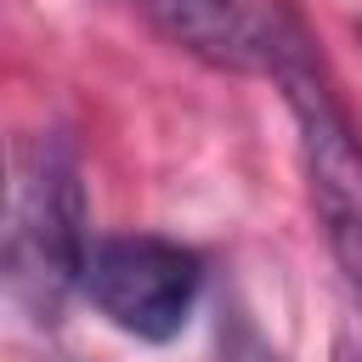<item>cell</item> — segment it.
I'll use <instances>...</instances> for the list:
<instances>
[{"instance_id":"cell-1","label":"cell","mask_w":362,"mask_h":362,"mask_svg":"<svg viewBox=\"0 0 362 362\" xmlns=\"http://www.w3.org/2000/svg\"><path fill=\"white\" fill-rule=\"evenodd\" d=\"M90 249L96 243H85L79 158L62 136H40L17 170V198H11V232H6L11 300L34 322H57L62 300L85 288Z\"/></svg>"},{"instance_id":"cell-2","label":"cell","mask_w":362,"mask_h":362,"mask_svg":"<svg viewBox=\"0 0 362 362\" xmlns=\"http://www.w3.org/2000/svg\"><path fill=\"white\" fill-rule=\"evenodd\" d=\"M147 11L170 45L221 74L272 79L277 90L322 74L317 40L294 0H147Z\"/></svg>"},{"instance_id":"cell-3","label":"cell","mask_w":362,"mask_h":362,"mask_svg":"<svg viewBox=\"0 0 362 362\" xmlns=\"http://www.w3.org/2000/svg\"><path fill=\"white\" fill-rule=\"evenodd\" d=\"M198 288H204V260L187 243L153 238V232H124V238H102L90 249L79 294L119 334H130L141 345H164L187 328Z\"/></svg>"},{"instance_id":"cell-4","label":"cell","mask_w":362,"mask_h":362,"mask_svg":"<svg viewBox=\"0 0 362 362\" xmlns=\"http://www.w3.org/2000/svg\"><path fill=\"white\" fill-rule=\"evenodd\" d=\"M283 96H288V113L300 130V164H305V192H311L317 226L362 311V141L322 74L283 85Z\"/></svg>"},{"instance_id":"cell-5","label":"cell","mask_w":362,"mask_h":362,"mask_svg":"<svg viewBox=\"0 0 362 362\" xmlns=\"http://www.w3.org/2000/svg\"><path fill=\"white\" fill-rule=\"evenodd\" d=\"M356 34H362V28H356Z\"/></svg>"}]
</instances>
